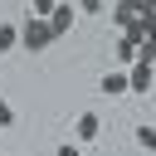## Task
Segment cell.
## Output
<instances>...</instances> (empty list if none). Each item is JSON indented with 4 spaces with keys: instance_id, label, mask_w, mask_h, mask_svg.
<instances>
[{
    "instance_id": "obj_1",
    "label": "cell",
    "mask_w": 156,
    "mask_h": 156,
    "mask_svg": "<svg viewBox=\"0 0 156 156\" xmlns=\"http://www.w3.org/2000/svg\"><path fill=\"white\" fill-rule=\"evenodd\" d=\"M49 44H54V29H49V20L29 15V20L20 24V49H29V54H44Z\"/></svg>"
},
{
    "instance_id": "obj_2",
    "label": "cell",
    "mask_w": 156,
    "mask_h": 156,
    "mask_svg": "<svg viewBox=\"0 0 156 156\" xmlns=\"http://www.w3.org/2000/svg\"><path fill=\"white\" fill-rule=\"evenodd\" d=\"M127 88L132 93H151L156 88V63H132L127 68Z\"/></svg>"
},
{
    "instance_id": "obj_3",
    "label": "cell",
    "mask_w": 156,
    "mask_h": 156,
    "mask_svg": "<svg viewBox=\"0 0 156 156\" xmlns=\"http://www.w3.org/2000/svg\"><path fill=\"white\" fill-rule=\"evenodd\" d=\"M73 20H78V5H54V15H49V29H54V39H63L68 29H73Z\"/></svg>"
},
{
    "instance_id": "obj_4",
    "label": "cell",
    "mask_w": 156,
    "mask_h": 156,
    "mask_svg": "<svg viewBox=\"0 0 156 156\" xmlns=\"http://www.w3.org/2000/svg\"><path fill=\"white\" fill-rule=\"evenodd\" d=\"M98 136H102V117L98 112H78V146H88Z\"/></svg>"
},
{
    "instance_id": "obj_5",
    "label": "cell",
    "mask_w": 156,
    "mask_h": 156,
    "mask_svg": "<svg viewBox=\"0 0 156 156\" xmlns=\"http://www.w3.org/2000/svg\"><path fill=\"white\" fill-rule=\"evenodd\" d=\"M112 44H117V68H132V63H136L141 39H136V34H122V39H112Z\"/></svg>"
},
{
    "instance_id": "obj_6",
    "label": "cell",
    "mask_w": 156,
    "mask_h": 156,
    "mask_svg": "<svg viewBox=\"0 0 156 156\" xmlns=\"http://www.w3.org/2000/svg\"><path fill=\"white\" fill-rule=\"evenodd\" d=\"M98 88H102L107 98H122V93H132V88H127V68H112V73H107Z\"/></svg>"
},
{
    "instance_id": "obj_7",
    "label": "cell",
    "mask_w": 156,
    "mask_h": 156,
    "mask_svg": "<svg viewBox=\"0 0 156 156\" xmlns=\"http://www.w3.org/2000/svg\"><path fill=\"white\" fill-rule=\"evenodd\" d=\"M20 49V24H0V54Z\"/></svg>"
},
{
    "instance_id": "obj_8",
    "label": "cell",
    "mask_w": 156,
    "mask_h": 156,
    "mask_svg": "<svg viewBox=\"0 0 156 156\" xmlns=\"http://www.w3.org/2000/svg\"><path fill=\"white\" fill-rule=\"evenodd\" d=\"M136 146L141 151H156V127L151 122H136Z\"/></svg>"
},
{
    "instance_id": "obj_9",
    "label": "cell",
    "mask_w": 156,
    "mask_h": 156,
    "mask_svg": "<svg viewBox=\"0 0 156 156\" xmlns=\"http://www.w3.org/2000/svg\"><path fill=\"white\" fill-rule=\"evenodd\" d=\"M136 29H141V39H156V15H141Z\"/></svg>"
},
{
    "instance_id": "obj_10",
    "label": "cell",
    "mask_w": 156,
    "mask_h": 156,
    "mask_svg": "<svg viewBox=\"0 0 156 156\" xmlns=\"http://www.w3.org/2000/svg\"><path fill=\"white\" fill-rule=\"evenodd\" d=\"M54 5H58V0H29V10H34L39 20H49V15H54Z\"/></svg>"
},
{
    "instance_id": "obj_11",
    "label": "cell",
    "mask_w": 156,
    "mask_h": 156,
    "mask_svg": "<svg viewBox=\"0 0 156 156\" xmlns=\"http://www.w3.org/2000/svg\"><path fill=\"white\" fill-rule=\"evenodd\" d=\"M20 117H15V107H10V98H0V127H15Z\"/></svg>"
},
{
    "instance_id": "obj_12",
    "label": "cell",
    "mask_w": 156,
    "mask_h": 156,
    "mask_svg": "<svg viewBox=\"0 0 156 156\" xmlns=\"http://www.w3.org/2000/svg\"><path fill=\"white\" fill-rule=\"evenodd\" d=\"M78 10H83V15H102V10H107V0H78Z\"/></svg>"
},
{
    "instance_id": "obj_13",
    "label": "cell",
    "mask_w": 156,
    "mask_h": 156,
    "mask_svg": "<svg viewBox=\"0 0 156 156\" xmlns=\"http://www.w3.org/2000/svg\"><path fill=\"white\" fill-rule=\"evenodd\" d=\"M54 156H83V151H78V141H63V146H58Z\"/></svg>"
},
{
    "instance_id": "obj_14",
    "label": "cell",
    "mask_w": 156,
    "mask_h": 156,
    "mask_svg": "<svg viewBox=\"0 0 156 156\" xmlns=\"http://www.w3.org/2000/svg\"><path fill=\"white\" fill-rule=\"evenodd\" d=\"M136 15H156V0H136Z\"/></svg>"
}]
</instances>
